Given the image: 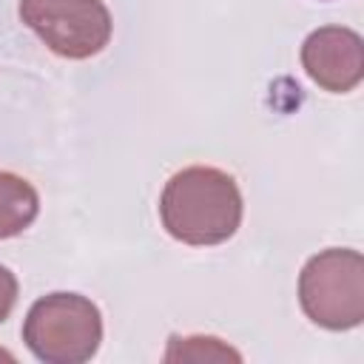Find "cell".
I'll use <instances>...</instances> for the list:
<instances>
[{
  "label": "cell",
  "mask_w": 364,
  "mask_h": 364,
  "mask_svg": "<svg viewBox=\"0 0 364 364\" xmlns=\"http://www.w3.org/2000/svg\"><path fill=\"white\" fill-rule=\"evenodd\" d=\"M245 202L236 179L210 165L176 171L159 196V219L168 236L191 247L228 242L242 225Z\"/></svg>",
  "instance_id": "cell-1"
},
{
  "label": "cell",
  "mask_w": 364,
  "mask_h": 364,
  "mask_svg": "<svg viewBox=\"0 0 364 364\" xmlns=\"http://www.w3.org/2000/svg\"><path fill=\"white\" fill-rule=\"evenodd\" d=\"M23 341L46 364H82L102 341L100 307L80 293H48L28 307Z\"/></svg>",
  "instance_id": "cell-2"
},
{
  "label": "cell",
  "mask_w": 364,
  "mask_h": 364,
  "mask_svg": "<svg viewBox=\"0 0 364 364\" xmlns=\"http://www.w3.org/2000/svg\"><path fill=\"white\" fill-rule=\"evenodd\" d=\"M304 316L324 330H353L364 321V256L327 247L307 259L299 276Z\"/></svg>",
  "instance_id": "cell-3"
},
{
  "label": "cell",
  "mask_w": 364,
  "mask_h": 364,
  "mask_svg": "<svg viewBox=\"0 0 364 364\" xmlns=\"http://www.w3.org/2000/svg\"><path fill=\"white\" fill-rule=\"evenodd\" d=\"M20 20L65 60L100 54L114 31L111 11L102 0H20Z\"/></svg>",
  "instance_id": "cell-4"
},
{
  "label": "cell",
  "mask_w": 364,
  "mask_h": 364,
  "mask_svg": "<svg viewBox=\"0 0 364 364\" xmlns=\"http://www.w3.org/2000/svg\"><path fill=\"white\" fill-rule=\"evenodd\" d=\"M301 65L307 77L330 91L347 94L364 77V43L361 34L347 26H321L301 43Z\"/></svg>",
  "instance_id": "cell-5"
},
{
  "label": "cell",
  "mask_w": 364,
  "mask_h": 364,
  "mask_svg": "<svg viewBox=\"0 0 364 364\" xmlns=\"http://www.w3.org/2000/svg\"><path fill=\"white\" fill-rule=\"evenodd\" d=\"M40 213L34 185L11 171H0V239L20 236Z\"/></svg>",
  "instance_id": "cell-6"
},
{
  "label": "cell",
  "mask_w": 364,
  "mask_h": 364,
  "mask_svg": "<svg viewBox=\"0 0 364 364\" xmlns=\"http://www.w3.org/2000/svg\"><path fill=\"white\" fill-rule=\"evenodd\" d=\"M242 361V355L228 347L225 341L213 338V336H173L168 350H165V361Z\"/></svg>",
  "instance_id": "cell-7"
},
{
  "label": "cell",
  "mask_w": 364,
  "mask_h": 364,
  "mask_svg": "<svg viewBox=\"0 0 364 364\" xmlns=\"http://www.w3.org/2000/svg\"><path fill=\"white\" fill-rule=\"evenodd\" d=\"M17 293H20L17 276H14L6 264H0V321H6L9 313L14 310V304H17Z\"/></svg>",
  "instance_id": "cell-8"
}]
</instances>
